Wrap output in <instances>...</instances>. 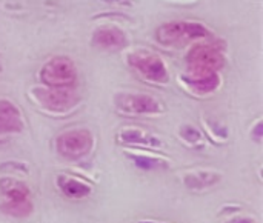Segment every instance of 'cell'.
Returning a JSON list of instances; mask_svg holds the SVG:
<instances>
[{"label":"cell","instance_id":"obj_11","mask_svg":"<svg viewBox=\"0 0 263 223\" xmlns=\"http://www.w3.org/2000/svg\"><path fill=\"white\" fill-rule=\"evenodd\" d=\"M94 40L99 46L106 49H117L125 45V35L114 28H105L99 29L94 35Z\"/></svg>","mask_w":263,"mask_h":223},{"label":"cell","instance_id":"obj_17","mask_svg":"<svg viewBox=\"0 0 263 223\" xmlns=\"http://www.w3.org/2000/svg\"><path fill=\"white\" fill-rule=\"evenodd\" d=\"M236 223H254L253 220H250V219H242V220H237Z\"/></svg>","mask_w":263,"mask_h":223},{"label":"cell","instance_id":"obj_2","mask_svg":"<svg viewBox=\"0 0 263 223\" xmlns=\"http://www.w3.org/2000/svg\"><path fill=\"white\" fill-rule=\"evenodd\" d=\"M42 79L49 88H69L76 82L74 65L63 57L54 59L43 68Z\"/></svg>","mask_w":263,"mask_h":223},{"label":"cell","instance_id":"obj_13","mask_svg":"<svg viewBox=\"0 0 263 223\" xmlns=\"http://www.w3.org/2000/svg\"><path fill=\"white\" fill-rule=\"evenodd\" d=\"M219 180V176L213 173H200V174H190L185 177V183L188 188H208Z\"/></svg>","mask_w":263,"mask_h":223},{"label":"cell","instance_id":"obj_1","mask_svg":"<svg viewBox=\"0 0 263 223\" xmlns=\"http://www.w3.org/2000/svg\"><path fill=\"white\" fill-rule=\"evenodd\" d=\"M92 146V136L85 129H71L59 136L57 150L68 159H79L85 156Z\"/></svg>","mask_w":263,"mask_h":223},{"label":"cell","instance_id":"obj_12","mask_svg":"<svg viewBox=\"0 0 263 223\" xmlns=\"http://www.w3.org/2000/svg\"><path fill=\"white\" fill-rule=\"evenodd\" d=\"M217 83L219 82H217V76L216 74H210V76H191L188 79V85H191L194 91L202 92V94L216 89Z\"/></svg>","mask_w":263,"mask_h":223},{"label":"cell","instance_id":"obj_5","mask_svg":"<svg viewBox=\"0 0 263 223\" xmlns=\"http://www.w3.org/2000/svg\"><path fill=\"white\" fill-rule=\"evenodd\" d=\"M131 65L143 74V77L154 80V82H166L168 72L162 63V60L148 52H134L129 55Z\"/></svg>","mask_w":263,"mask_h":223},{"label":"cell","instance_id":"obj_16","mask_svg":"<svg viewBox=\"0 0 263 223\" xmlns=\"http://www.w3.org/2000/svg\"><path fill=\"white\" fill-rule=\"evenodd\" d=\"M134 159V162H136V165L137 166H140V168H143V170H153V168H156V166H159V162L157 160H154V159H149V157H133Z\"/></svg>","mask_w":263,"mask_h":223},{"label":"cell","instance_id":"obj_8","mask_svg":"<svg viewBox=\"0 0 263 223\" xmlns=\"http://www.w3.org/2000/svg\"><path fill=\"white\" fill-rule=\"evenodd\" d=\"M22 126L18 109L8 100H0V133H18Z\"/></svg>","mask_w":263,"mask_h":223},{"label":"cell","instance_id":"obj_10","mask_svg":"<svg viewBox=\"0 0 263 223\" xmlns=\"http://www.w3.org/2000/svg\"><path fill=\"white\" fill-rule=\"evenodd\" d=\"M0 190L8 199L6 202H25L29 200V190L25 183L14 179H2Z\"/></svg>","mask_w":263,"mask_h":223},{"label":"cell","instance_id":"obj_7","mask_svg":"<svg viewBox=\"0 0 263 223\" xmlns=\"http://www.w3.org/2000/svg\"><path fill=\"white\" fill-rule=\"evenodd\" d=\"M117 106L120 111L126 114H151L159 111L157 102L143 94H129V96H119Z\"/></svg>","mask_w":263,"mask_h":223},{"label":"cell","instance_id":"obj_14","mask_svg":"<svg viewBox=\"0 0 263 223\" xmlns=\"http://www.w3.org/2000/svg\"><path fill=\"white\" fill-rule=\"evenodd\" d=\"M3 213L14 216V217H25L28 214H31L32 211V205L31 200H25V202H6L2 207Z\"/></svg>","mask_w":263,"mask_h":223},{"label":"cell","instance_id":"obj_15","mask_svg":"<svg viewBox=\"0 0 263 223\" xmlns=\"http://www.w3.org/2000/svg\"><path fill=\"white\" fill-rule=\"evenodd\" d=\"M120 137H122V140H125L128 143H136V145H139V143H142V145H146V143L153 145V143H156L154 139H151L149 136H145L140 131H123L120 134Z\"/></svg>","mask_w":263,"mask_h":223},{"label":"cell","instance_id":"obj_18","mask_svg":"<svg viewBox=\"0 0 263 223\" xmlns=\"http://www.w3.org/2000/svg\"><path fill=\"white\" fill-rule=\"evenodd\" d=\"M139 223H160V222H139Z\"/></svg>","mask_w":263,"mask_h":223},{"label":"cell","instance_id":"obj_9","mask_svg":"<svg viewBox=\"0 0 263 223\" xmlns=\"http://www.w3.org/2000/svg\"><path fill=\"white\" fill-rule=\"evenodd\" d=\"M57 185H59L60 191L69 199H83L91 194V187H88L86 183H83L77 179H72V177L59 176Z\"/></svg>","mask_w":263,"mask_h":223},{"label":"cell","instance_id":"obj_6","mask_svg":"<svg viewBox=\"0 0 263 223\" xmlns=\"http://www.w3.org/2000/svg\"><path fill=\"white\" fill-rule=\"evenodd\" d=\"M39 100L52 111H65L69 109L76 102L77 97L69 91V88H49L35 91Z\"/></svg>","mask_w":263,"mask_h":223},{"label":"cell","instance_id":"obj_4","mask_svg":"<svg viewBox=\"0 0 263 223\" xmlns=\"http://www.w3.org/2000/svg\"><path fill=\"white\" fill-rule=\"evenodd\" d=\"M188 62L191 63L193 76H210L222 65L223 59L213 46H197L188 55Z\"/></svg>","mask_w":263,"mask_h":223},{"label":"cell","instance_id":"obj_3","mask_svg":"<svg viewBox=\"0 0 263 223\" xmlns=\"http://www.w3.org/2000/svg\"><path fill=\"white\" fill-rule=\"evenodd\" d=\"M205 34H206V29L202 25L179 22V23L163 25L159 29L157 37H159V42H162L165 45H174V43L186 42L191 39L203 37Z\"/></svg>","mask_w":263,"mask_h":223}]
</instances>
